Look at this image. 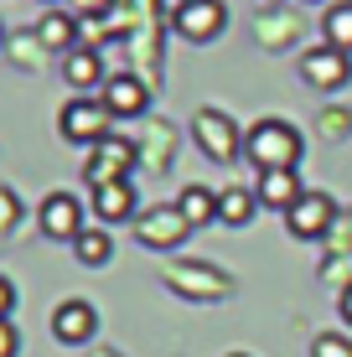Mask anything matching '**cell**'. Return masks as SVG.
<instances>
[{"label": "cell", "instance_id": "obj_6", "mask_svg": "<svg viewBox=\"0 0 352 357\" xmlns=\"http://www.w3.org/2000/svg\"><path fill=\"white\" fill-rule=\"evenodd\" d=\"M285 223H290V233L296 238H326L332 233V223H337V202L326 192H300V202L285 213Z\"/></svg>", "mask_w": 352, "mask_h": 357}, {"label": "cell", "instance_id": "obj_23", "mask_svg": "<svg viewBox=\"0 0 352 357\" xmlns=\"http://www.w3.org/2000/svg\"><path fill=\"white\" fill-rule=\"evenodd\" d=\"M72 6V16H83V21H99L104 10H109V0H68Z\"/></svg>", "mask_w": 352, "mask_h": 357}, {"label": "cell", "instance_id": "obj_9", "mask_svg": "<svg viewBox=\"0 0 352 357\" xmlns=\"http://www.w3.org/2000/svg\"><path fill=\"white\" fill-rule=\"evenodd\" d=\"M42 233L47 238H63V243H72L83 233V202L72 192H47V202H42Z\"/></svg>", "mask_w": 352, "mask_h": 357}, {"label": "cell", "instance_id": "obj_7", "mask_svg": "<svg viewBox=\"0 0 352 357\" xmlns=\"http://www.w3.org/2000/svg\"><path fill=\"white\" fill-rule=\"evenodd\" d=\"M300 78H306L311 89H321V93H337L352 78V57L321 42V47H311V52L300 57Z\"/></svg>", "mask_w": 352, "mask_h": 357}, {"label": "cell", "instance_id": "obj_4", "mask_svg": "<svg viewBox=\"0 0 352 357\" xmlns=\"http://www.w3.org/2000/svg\"><path fill=\"white\" fill-rule=\"evenodd\" d=\"M192 233V223L181 218V207H145V213L135 218V238L145 243V249L166 254V249H181V238Z\"/></svg>", "mask_w": 352, "mask_h": 357}, {"label": "cell", "instance_id": "obj_2", "mask_svg": "<svg viewBox=\"0 0 352 357\" xmlns=\"http://www.w3.org/2000/svg\"><path fill=\"white\" fill-rule=\"evenodd\" d=\"M192 140H197L202 155L217 161V166H228L238 151H244V135H238L228 109H197V114H192Z\"/></svg>", "mask_w": 352, "mask_h": 357}, {"label": "cell", "instance_id": "obj_14", "mask_svg": "<svg viewBox=\"0 0 352 357\" xmlns=\"http://www.w3.org/2000/svg\"><path fill=\"white\" fill-rule=\"evenodd\" d=\"M63 78H68L72 93H93V89L109 83V73H104V63H99L93 47H72V52L63 57Z\"/></svg>", "mask_w": 352, "mask_h": 357}, {"label": "cell", "instance_id": "obj_18", "mask_svg": "<svg viewBox=\"0 0 352 357\" xmlns=\"http://www.w3.org/2000/svg\"><path fill=\"white\" fill-rule=\"evenodd\" d=\"M176 207H181V218H187L192 228L217 223V192L213 187H187V192L176 197Z\"/></svg>", "mask_w": 352, "mask_h": 357}, {"label": "cell", "instance_id": "obj_12", "mask_svg": "<svg viewBox=\"0 0 352 357\" xmlns=\"http://www.w3.org/2000/svg\"><path fill=\"white\" fill-rule=\"evenodd\" d=\"M300 176L296 171H259V181H254V197H259V207H270V213H290V207L300 202Z\"/></svg>", "mask_w": 352, "mask_h": 357}, {"label": "cell", "instance_id": "obj_11", "mask_svg": "<svg viewBox=\"0 0 352 357\" xmlns=\"http://www.w3.org/2000/svg\"><path fill=\"white\" fill-rule=\"evenodd\" d=\"M93 331H99V311H93L89 301H63L52 311V337L63 342V347H83Z\"/></svg>", "mask_w": 352, "mask_h": 357}, {"label": "cell", "instance_id": "obj_13", "mask_svg": "<svg viewBox=\"0 0 352 357\" xmlns=\"http://www.w3.org/2000/svg\"><path fill=\"white\" fill-rule=\"evenodd\" d=\"M93 213H99V223H130V218H140V202H135V187L130 181H109V187H93Z\"/></svg>", "mask_w": 352, "mask_h": 357}, {"label": "cell", "instance_id": "obj_21", "mask_svg": "<svg viewBox=\"0 0 352 357\" xmlns=\"http://www.w3.org/2000/svg\"><path fill=\"white\" fill-rule=\"evenodd\" d=\"M16 223H21V197L10 187H0V233H10Z\"/></svg>", "mask_w": 352, "mask_h": 357}, {"label": "cell", "instance_id": "obj_22", "mask_svg": "<svg viewBox=\"0 0 352 357\" xmlns=\"http://www.w3.org/2000/svg\"><path fill=\"white\" fill-rule=\"evenodd\" d=\"M16 352H21V331H16V321L6 316V321H0V357H16Z\"/></svg>", "mask_w": 352, "mask_h": 357}, {"label": "cell", "instance_id": "obj_27", "mask_svg": "<svg viewBox=\"0 0 352 357\" xmlns=\"http://www.w3.org/2000/svg\"><path fill=\"white\" fill-rule=\"evenodd\" d=\"M42 6H57V0H42Z\"/></svg>", "mask_w": 352, "mask_h": 357}, {"label": "cell", "instance_id": "obj_25", "mask_svg": "<svg viewBox=\"0 0 352 357\" xmlns=\"http://www.w3.org/2000/svg\"><path fill=\"white\" fill-rule=\"evenodd\" d=\"M342 321H347V326H352V285H347V290H342Z\"/></svg>", "mask_w": 352, "mask_h": 357}, {"label": "cell", "instance_id": "obj_1", "mask_svg": "<svg viewBox=\"0 0 352 357\" xmlns=\"http://www.w3.org/2000/svg\"><path fill=\"white\" fill-rule=\"evenodd\" d=\"M300 130L285 125V119H259L249 135H244V155L259 171H296L300 166Z\"/></svg>", "mask_w": 352, "mask_h": 357}, {"label": "cell", "instance_id": "obj_15", "mask_svg": "<svg viewBox=\"0 0 352 357\" xmlns=\"http://www.w3.org/2000/svg\"><path fill=\"white\" fill-rule=\"evenodd\" d=\"M36 42L52 47V52H72V47H78V16H72V10H47V16L36 21Z\"/></svg>", "mask_w": 352, "mask_h": 357}, {"label": "cell", "instance_id": "obj_26", "mask_svg": "<svg viewBox=\"0 0 352 357\" xmlns=\"http://www.w3.org/2000/svg\"><path fill=\"white\" fill-rule=\"evenodd\" d=\"M228 357H249V352H228Z\"/></svg>", "mask_w": 352, "mask_h": 357}, {"label": "cell", "instance_id": "obj_20", "mask_svg": "<svg viewBox=\"0 0 352 357\" xmlns=\"http://www.w3.org/2000/svg\"><path fill=\"white\" fill-rule=\"evenodd\" d=\"M311 357H352V342L337 337V331H321V337L311 342Z\"/></svg>", "mask_w": 352, "mask_h": 357}, {"label": "cell", "instance_id": "obj_3", "mask_svg": "<svg viewBox=\"0 0 352 357\" xmlns=\"http://www.w3.org/2000/svg\"><path fill=\"white\" fill-rule=\"evenodd\" d=\"M109 109H104V98H89V93H72L68 104H63V114H57V130H63V140L72 145H99L109 140Z\"/></svg>", "mask_w": 352, "mask_h": 357}, {"label": "cell", "instance_id": "obj_17", "mask_svg": "<svg viewBox=\"0 0 352 357\" xmlns=\"http://www.w3.org/2000/svg\"><path fill=\"white\" fill-rule=\"evenodd\" d=\"M321 42L352 57V0H337V6H326V16H321Z\"/></svg>", "mask_w": 352, "mask_h": 357}, {"label": "cell", "instance_id": "obj_28", "mask_svg": "<svg viewBox=\"0 0 352 357\" xmlns=\"http://www.w3.org/2000/svg\"><path fill=\"white\" fill-rule=\"evenodd\" d=\"M311 6H321V0H311Z\"/></svg>", "mask_w": 352, "mask_h": 357}, {"label": "cell", "instance_id": "obj_19", "mask_svg": "<svg viewBox=\"0 0 352 357\" xmlns=\"http://www.w3.org/2000/svg\"><path fill=\"white\" fill-rule=\"evenodd\" d=\"M72 254H78V264H89V269H99L114 259V238H109L104 228H83L78 238H72Z\"/></svg>", "mask_w": 352, "mask_h": 357}, {"label": "cell", "instance_id": "obj_24", "mask_svg": "<svg viewBox=\"0 0 352 357\" xmlns=\"http://www.w3.org/2000/svg\"><path fill=\"white\" fill-rule=\"evenodd\" d=\"M10 311H16V285H10V280L0 275V321H6Z\"/></svg>", "mask_w": 352, "mask_h": 357}, {"label": "cell", "instance_id": "obj_16", "mask_svg": "<svg viewBox=\"0 0 352 357\" xmlns=\"http://www.w3.org/2000/svg\"><path fill=\"white\" fill-rule=\"evenodd\" d=\"M254 213H259V197H254V187H228V192H217V223H228V228H244L254 223Z\"/></svg>", "mask_w": 352, "mask_h": 357}, {"label": "cell", "instance_id": "obj_5", "mask_svg": "<svg viewBox=\"0 0 352 357\" xmlns=\"http://www.w3.org/2000/svg\"><path fill=\"white\" fill-rule=\"evenodd\" d=\"M171 26L187 36V42H217L228 26V10H223V0H181L176 6V16H171Z\"/></svg>", "mask_w": 352, "mask_h": 357}, {"label": "cell", "instance_id": "obj_10", "mask_svg": "<svg viewBox=\"0 0 352 357\" xmlns=\"http://www.w3.org/2000/svg\"><path fill=\"white\" fill-rule=\"evenodd\" d=\"M104 109L114 119H140L145 109H151V89L135 78V73H109L104 83Z\"/></svg>", "mask_w": 352, "mask_h": 357}, {"label": "cell", "instance_id": "obj_8", "mask_svg": "<svg viewBox=\"0 0 352 357\" xmlns=\"http://www.w3.org/2000/svg\"><path fill=\"white\" fill-rule=\"evenodd\" d=\"M130 166H135V145L130 140H99V151L89 155V166H83V176H89V187H109V181H125Z\"/></svg>", "mask_w": 352, "mask_h": 357}]
</instances>
